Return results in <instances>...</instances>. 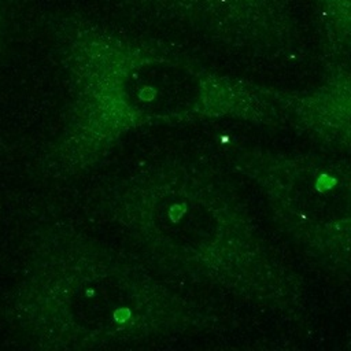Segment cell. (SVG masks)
I'll return each instance as SVG.
<instances>
[{
	"label": "cell",
	"instance_id": "obj_1",
	"mask_svg": "<svg viewBox=\"0 0 351 351\" xmlns=\"http://www.w3.org/2000/svg\"><path fill=\"white\" fill-rule=\"evenodd\" d=\"M10 310L34 347L93 350L144 333L152 296L110 247L70 222L52 221L32 233Z\"/></svg>",
	"mask_w": 351,
	"mask_h": 351
}]
</instances>
